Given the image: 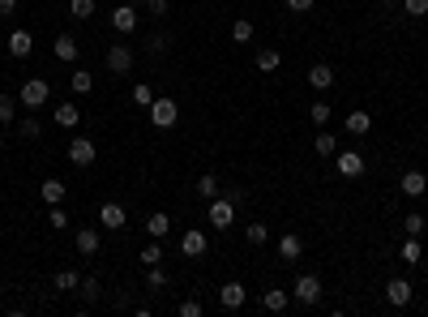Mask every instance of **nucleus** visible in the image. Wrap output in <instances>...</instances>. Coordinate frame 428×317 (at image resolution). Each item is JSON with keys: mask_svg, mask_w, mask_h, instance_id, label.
I'll return each instance as SVG.
<instances>
[{"mask_svg": "<svg viewBox=\"0 0 428 317\" xmlns=\"http://www.w3.org/2000/svg\"><path fill=\"white\" fill-rule=\"evenodd\" d=\"M146 287L150 291H163L167 287V271H163V266H146Z\"/></svg>", "mask_w": 428, "mask_h": 317, "instance_id": "nucleus-32", "label": "nucleus"}, {"mask_svg": "<svg viewBox=\"0 0 428 317\" xmlns=\"http://www.w3.org/2000/svg\"><path fill=\"white\" fill-rule=\"evenodd\" d=\"M398 257H402V266H420V257H424V249H420V236H407V245L398 249Z\"/></svg>", "mask_w": 428, "mask_h": 317, "instance_id": "nucleus-25", "label": "nucleus"}, {"mask_svg": "<svg viewBox=\"0 0 428 317\" xmlns=\"http://www.w3.org/2000/svg\"><path fill=\"white\" fill-rule=\"evenodd\" d=\"M279 65H283V52H279V47H262V52H257V69H262V73H274Z\"/></svg>", "mask_w": 428, "mask_h": 317, "instance_id": "nucleus-24", "label": "nucleus"}, {"mask_svg": "<svg viewBox=\"0 0 428 317\" xmlns=\"http://www.w3.org/2000/svg\"><path fill=\"white\" fill-rule=\"evenodd\" d=\"M146 9H150V17H167V13H171L167 0H146Z\"/></svg>", "mask_w": 428, "mask_h": 317, "instance_id": "nucleus-44", "label": "nucleus"}, {"mask_svg": "<svg viewBox=\"0 0 428 317\" xmlns=\"http://www.w3.org/2000/svg\"><path fill=\"white\" fill-rule=\"evenodd\" d=\"M291 300L305 305V309H313V305L321 300V279H317V275H300V279L291 283Z\"/></svg>", "mask_w": 428, "mask_h": 317, "instance_id": "nucleus-5", "label": "nucleus"}, {"mask_svg": "<svg viewBox=\"0 0 428 317\" xmlns=\"http://www.w3.org/2000/svg\"><path fill=\"white\" fill-rule=\"evenodd\" d=\"M244 240H248V245H253V249H262V245H266V240H270V232H266V223H257V219H253V223H248V228H244Z\"/></svg>", "mask_w": 428, "mask_h": 317, "instance_id": "nucleus-28", "label": "nucleus"}, {"mask_svg": "<svg viewBox=\"0 0 428 317\" xmlns=\"http://www.w3.org/2000/svg\"><path fill=\"white\" fill-rule=\"evenodd\" d=\"M17 5H22V0H0V17H13Z\"/></svg>", "mask_w": 428, "mask_h": 317, "instance_id": "nucleus-47", "label": "nucleus"}, {"mask_svg": "<svg viewBox=\"0 0 428 317\" xmlns=\"http://www.w3.org/2000/svg\"><path fill=\"white\" fill-rule=\"evenodd\" d=\"M47 223H52L56 232L69 228V210H65V202H60V206H47Z\"/></svg>", "mask_w": 428, "mask_h": 317, "instance_id": "nucleus-37", "label": "nucleus"}, {"mask_svg": "<svg viewBox=\"0 0 428 317\" xmlns=\"http://www.w3.org/2000/svg\"><path fill=\"white\" fill-rule=\"evenodd\" d=\"M309 116H313V125L321 129V125H325V120H330L334 112H330V103H313V112H309Z\"/></svg>", "mask_w": 428, "mask_h": 317, "instance_id": "nucleus-41", "label": "nucleus"}, {"mask_svg": "<svg viewBox=\"0 0 428 317\" xmlns=\"http://www.w3.org/2000/svg\"><path fill=\"white\" fill-rule=\"evenodd\" d=\"M9 52H13L17 60H26V56L35 52V39H31L26 31H13V35H9Z\"/></svg>", "mask_w": 428, "mask_h": 317, "instance_id": "nucleus-19", "label": "nucleus"}, {"mask_svg": "<svg viewBox=\"0 0 428 317\" xmlns=\"http://www.w3.org/2000/svg\"><path fill=\"white\" fill-rule=\"evenodd\" d=\"M52 52H56V60H65V65H78V39H73V35H56Z\"/></svg>", "mask_w": 428, "mask_h": 317, "instance_id": "nucleus-14", "label": "nucleus"}, {"mask_svg": "<svg viewBox=\"0 0 428 317\" xmlns=\"http://www.w3.org/2000/svg\"><path fill=\"white\" fill-rule=\"evenodd\" d=\"M99 223H103L108 232H120L124 223H129V214H124L120 202H103V206H99Z\"/></svg>", "mask_w": 428, "mask_h": 317, "instance_id": "nucleus-11", "label": "nucleus"}, {"mask_svg": "<svg viewBox=\"0 0 428 317\" xmlns=\"http://www.w3.org/2000/svg\"><path fill=\"white\" fill-rule=\"evenodd\" d=\"M65 193H69V189H65V180H43V202H47V206H60V202H65Z\"/></svg>", "mask_w": 428, "mask_h": 317, "instance_id": "nucleus-26", "label": "nucleus"}, {"mask_svg": "<svg viewBox=\"0 0 428 317\" xmlns=\"http://www.w3.org/2000/svg\"><path fill=\"white\" fill-rule=\"evenodd\" d=\"M223 198H232V202H236V206H240V202H244V198H248V193H244V189H223Z\"/></svg>", "mask_w": 428, "mask_h": 317, "instance_id": "nucleus-48", "label": "nucleus"}, {"mask_svg": "<svg viewBox=\"0 0 428 317\" xmlns=\"http://www.w3.org/2000/svg\"><path fill=\"white\" fill-rule=\"evenodd\" d=\"M317 155L321 159H334L339 155V137L334 133H317Z\"/></svg>", "mask_w": 428, "mask_h": 317, "instance_id": "nucleus-29", "label": "nucleus"}, {"mask_svg": "<svg viewBox=\"0 0 428 317\" xmlns=\"http://www.w3.org/2000/svg\"><path fill=\"white\" fill-rule=\"evenodd\" d=\"M424 223H428V219L416 210V214H402V232H407V236H424Z\"/></svg>", "mask_w": 428, "mask_h": 317, "instance_id": "nucleus-35", "label": "nucleus"}, {"mask_svg": "<svg viewBox=\"0 0 428 317\" xmlns=\"http://www.w3.org/2000/svg\"><path fill=\"white\" fill-rule=\"evenodd\" d=\"M180 253H185V257H201V253H206V232H197V228L185 232V236H180Z\"/></svg>", "mask_w": 428, "mask_h": 317, "instance_id": "nucleus-16", "label": "nucleus"}, {"mask_svg": "<svg viewBox=\"0 0 428 317\" xmlns=\"http://www.w3.org/2000/svg\"><path fill=\"white\" fill-rule=\"evenodd\" d=\"M65 155H69V163H73V167H90V163L99 159V146H94L90 137H73Z\"/></svg>", "mask_w": 428, "mask_h": 317, "instance_id": "nucleus-7", "label": "nucleus"}, {"mask_svg": "<svg viewBox=\"0 0 428 317\" xmlns=\"http://www.w3.org/2000/svg\"><path fill=\"white\" fill-rule=\"evenodd\" d=\"M210 210H206V219H210V223H214V232H228L232 223H236V202L232 198H223V193H219V198L214 202H206Z\"/></svg>", "mask_w": 428, "mask_h": 317, "instance_id": "nucleus-4", "label": "nucleus"}, {"mask_svg": "<svg viewBox=\"0 0 428 317\" xmlns=\"http://www.w3.org/2000/svg\"><path fill=\"white\" fill-rule=\"evenodd\" d=\"M386 300H390L394 309H407V305L416 300V287H411V279H402V275H398V279H390V283H386Z\"/></svg>", "mask_w": 428, "mask_h": 317, "instance_id": "nucleus-8", "label": "nucleus"}, {"mask_svg": "<svg viewBox=\"0 0 428 317\" xmlns=\"http://www.w3.org/2000/svg\"><path fill=\"white\" fill-rule=\"evenodd\" d=\"M137 5H146V0H137Z\"/></svg>", "mask_w": 428, "mask_h": 317, "instance_id": "nucleus-50", "label": "nucleus"}, {"mask_svg": "<svg viewBox=\"0 0 428 317\" xmlns=\"http://www.w3.org/2000/svg\"><path fill=\"white\" fill-rule=\"evenodd\" d=\"M155 99H159V94H155V86H150V82H137V86H133V103H137V108H150Z\"/></svg>", "mask_w": 428, "mask_h": 317, "instance_id": "nucleus-31", "label": "nucleus"}, {"mask_svg": "<svg viewBox=\"0 0 428 317\" xmlns=\"http://www.w3.org/2000/svg\"><path fill=\"white\" fill-rule=\"evenodd\" d=\"M402 13H411V17H424V13H428V0H402Z\"/></svg>", "mask_w": 428, "mask_h": 317, "instance_id": "nucleus-43", "label": "nucleus"}, {"mask_svg": "<svg viewBox=\"0 0 428 317\" xmlns=\"http://www.w3.org/2000/svg\"><path fill=\"white\" fill-rule=\"evenodd\" d=\"M300 253H305L300 236H296V232H283V236H279V257H283V262H300Z\"/></svg>", "mask_w": 428, "mask_h": 317, "instance_id": "nucleus-17", "label": "nucleus"}, {"mask_svg": "<svg viewBox=\"0 0 428 317\" xmlns=\"http://www.w3.org/2000/svg\"><path fill=\"white\" fill-rule=\"evenodd\" d=\"M9 120H17V99L13 94H0V125H9Z\"/></svg>", "mask_w": 428, "mask_h": 317, "instance_id": "nucleus-38", "label": "nucleus"}, {"mask_svg": "<svg viewBox=\"0 0 428 317\" xmlns=\"http://www.w3.org/2000/svg\"><path fill=\"white\" fill-rule=\"evenodd\" d=\"M137 257H142V266H159V262H163V245H159L155 236H150V245H146Z\"/></svg>", "mask_w": 428, "mask_h": 317, "instance_id": "nucleus-33", "label": "nucleus"}, {"mask_svg": "<svg viewBox=\"0 0 428 317\" xmlns=\"http://www.w3.org/2000/svg\"><path fill=\"white\" fill-rule=\"evenodd\" d=\"M112 31L116 35H133L137 31V5H116L112 9Z\"/></svg>", "mask_w": 428, "mask_h": 317, "instance_id": "nucleus-9", "label": "nucleus"}, {"mask_svg": "<svg viewBox=\"0 0 428 317\" xmlns=\"http://www.w3.org/2000/svg\"><path fill=\"white\" fill-rule=\"evenodd\" d=\"M78 253H82V257H94V253H99V232H94V228H78Z\"/></svg>", "mask_w": 428, "mask_h": 317, "instance_id": "nucleus-22", "label": "nucleus"}, {"mask_svg": "<svg viewBox=\"0 0 428 317\" xmlns=\"http://www.w3.org/2000/svg\"><path fill=\"white\" fill-rule=\"evenodd\" d=\"M287 305H291V291L287 287H266L262 291V309L266 313H287Z\"/></svg>", "mask_w": 428, "mask_h": 317, "instance_id": "nucleus-12", "label": "nucleus"}, {"mask_svg": "<svg viewBox=\"0 0 428 317\" xmlns=\"http://www.w3.org/2000/svg\"><path fill=\"white\" fill-rule=\"evenodd\" d=\"M69 13H73V17H82V22H86V17L94 13V0H69Z\"/></svg>", "mask_w": 428, "mask_h": 317, "instance_id": "nucleus-40", "label": "nucleus"}, {"mask_svg": "<svg viewBox=\"0 0 428 317\" xmlns=\"http://www.w3.org/2000/svg\"><path fill=\"white\" fill-rule=\"evenodd\" d=\"M343 125H347V133H351V137H364V133L373 129V116H368V112H351Z\"/></svg>", "mask_w": 428, "mask_h": 317, "instance_id": "nucleus-21", "label": "nucleus"}, {"mask_svg": "<svg viewBox=\"0 0 428 317\" xmlns=\"http://www.w3.org/2000/svg\"><path fill=\"white\" fill-rule=\"evenodd\" d=\"M232 39H236V43H248V39H253V22H248V17H240L236 26H232Z\"/></svg>", "mask_w": 428, "mask_h": 317, "instance_id": "nucleus-39", "label": "nucleus"}, {"mask_svg": "<svg viewBox=\"0 0 428 317\" xmlns=\"http://www.w3.org/2000/svg\"><path fill=\"white\" fill-rule=\"evenodd\" d=\"M398 193H402V198H424V193H428V176L424 172H402Z\"/></svg>", "mask_w": 428, "mask_h": 317, "instance_id": "nucleus-13", "label": "nucleus"}, {"mask_svg": "<svg viewBox=\"0 0 428 317\" xmlns=\"http://www.w3.org/2000/svg\"><path fill=\"white\" fill-rule=\"evenodd\" d=\"M334 172H339L343 180H360V176L368 172V163H364L360 151H339V155H334Z\"/></svg>", "mask_w": 428, "mask_h": 317, "instance_id": "nucleus-3", "label": "nucleus"}, {"mask_svg": "<svg viewBox=\"0 0 428 317\" xmlns=\"http://www.w3.org/2000/svg\"><path fill=\"white\" fill-rule=\"evenodd\" d=\"M78 283H82V279H78V271H56V279H52V287H56V291H78Z\"/></svg>", "mask_w": 428, "mask_h": 317, "instance_id": "nucleus-30", "label": "nucleus"}, {"mask_svg": "<svg viewBox=\"0 0 428 317\" xmlns=\"http://www.w3.org/2000/svg\"><path fill=\"white\" fill-rule=\"evenodd\" d=\"M0 151H5V142H0Z\"/></svg>", "mask_w": 428, "mask_h": 317, "instance_id": "nucleus-49", "label": "nucleus"}, {"mask_svg": "<svg viewBox=\"0 0 428 317\" xmlns=\"http://www.w3.org/2000/svg\"><path fill=\"white\" fill-rule=\"evenodd\" d=\"M317 0H287V13H313Z\"/></svg>", "mask_w": 428, "mask_h": 317, "instance_id": "nucleus-45", "label": "nucleus"}, {"mask_svg": "<svg viewBox=\"0 0 428 317\" xmlns=\"http://www.w3.org/2000/svg\"><path fill=\"white\" fill-rule=\"evenodd\" d=\"M146 116H150V125H155V129H176V120H180V103L163 94V99H155V103L146 108Z\"/></svg>", "mask_w": 428, "mask_h": 317, "instance_id": "nucleus-2", "label": "nucleus"}, {"mask_svg": "<svg viewBox=\"0 0 428 317\" xmlns=\"http://www.w3.org/2000/svg\"><path fill=\"white\" fill-rule=\"evenodd\" d=\"M146 232H150V236H155V240H163V236L171 232V219H167L163 210H155V214H150V219H146Z\"/></svg>", "mask_w": 428, "mask_h": 317, "instance_id": "nucleus-23", "label": "nucleus"}, {"mask_svg": "<svg viewBox=\"0 0 428 317\" xmlns=\"http://www.w3.org/2000/svg\"><path fill=\"white\" fill-rule=\"evenodd\" d=\"M17 103L26 112H43L47 103H52V82H47V78H26L22 90H17Z\"/></svg>", "mask_w": 428, "mask_h": 317, "instance_id": "nucleus-1", "label": "nucleus"}, {"mask_svg": "<svg viewBox=\"0 0 428 317\" xmlns=\"http://www.w3.org/2000/svg\"><path fill=\"white\" fill-rule=\"evenodd\" d=\"M193 189H197V198H201V202H214L219 193H223V185H219V176H214V172L197 176V185H193Z\"/></svg>", "mask_w": 428, "mask_h": 317, "instance_id": "nucleus-18", "label": "nucleus"}, {"mask_svg": "<svg viewBox=\"0 0 428 317\" xmlns=\"http://www.w3.org/2000/svg\"><path fill=\"white\" fill-rule=\"evenodd\" d=\"M39 133H43V125H39L35 116H26V120H17V137H26V142H35Z\"/></svg>", "mask_w": 428, "mask_h": 317, "instance_id": "nucleus-36", "label": "nucleus"}, {"mask_svg": "<svg viewBox=\"0 0 428 317\" xmlns=\"http://www.w3.org/2000/svg\"><path fill=\"white\" fill-rule=\"evenodd\" d=\"M78 291H82V296H86V300H90V305H94V300H99V296H103V283H99V279H94V275H86V279H82V283H78Z\"/></svg>", "mask_w": 428, "mask_h": 317, "instance_id": "nucleus-34", "label": "nucleus"}, {"mask_svg": "<svg viewBox=\"0 0 428 317\" xmlns=\"http://www.w3.org/2000/svg\"><path fill=\"white\" fill-rule=\"evenodd\" d=\"M180 317H201V305H197V300H185V305H180Z\"/></svg>", "mask_w": 428, "mask_h": 317, "instance_id": "nucleus-46", "label": "nucleus"}, {"mask_svg": "<svg viewBox=\"0 0 428 317\" xmlns=\"http://www.w3.org/2000/svg\"><path fill=\"white\" fill-rule=\"evenodd\" d=\"M52 120L60 129H78V120H82V112H78V103H60L56 112H52Z\"/></svg>", "mask_w": 428, "mask_h": 317, "instance_id": "nucleus-20", "label": "nucleus"}, {"mask_svg": "<svg viewBox=\"0 0 428 317\" xmlns=\"http://www.w3.org/2000/svg\"><path fill=\"white\" fill-rule=\"evenodd\" d=\"M244 300H248V287H244V283H223V287H219V305L228 309V313L244 309Z\"/></svg>", "mask_w": 428, "mask_h": 317, "instance_id": "nucleus-10", "label": "nucleus"}, {"mask_svg": "<svg viewBox=\"0 0 428 317\" xmlns=\"http://www.w3.org/2000/svg\"><path fill=\"white\" fill-rule=\"evenodd\" d=\"M103 65L116 73V78H124V73H133V47L112 43V47H108V56H103Z\"/></svg>", "mask_w": 428, "mask_h": 317, "instance_id": "nucleus-6", "label": "nucleus"}, {"mask_svg": "<svg viewBox=\"0 0 428 317\" xmlns=\"http://www.w3.org/2000/svg\"><path fill=\"white\" fill-rule=\"evenodd\" d=\"M69 90H73V94H90V90H94V78H90L86 69H73V78H69Z\"/></svg>", "mask_w": 428, "mask_h": 317, "instance_id": "nucleus-27", "label": "nucleus"}, {"mask_svg": "<svg viewBox=\"0 0 428 317\" xmlns=\"http://www.w3.org/2000/svg\"><path fill=\"white\" fill-rule=\"evenodd\" d=\"M309 86H313V90H330V86H334V69L325 65V60H317V65L309 69Z\"/></svg>", "mask_w": 428, "mask_h": 317, "instance_id": "nucleus-15", "label": "nucleus"}, {"mask_svg": "<svg viewBox=\"0 0 428 317\" xmlns=\"http://www.w3.org/2000/svg\"><path fill=\"white\" fill-rule=\"evenodd\" d=\"M146 52L163 56V52H167V35H150V39H146Z\"/></svg>", "mask_w": 428, "mask_h": 317, "instance_id": "nucleus-42", "label": "nucleus"}]
</instances>
